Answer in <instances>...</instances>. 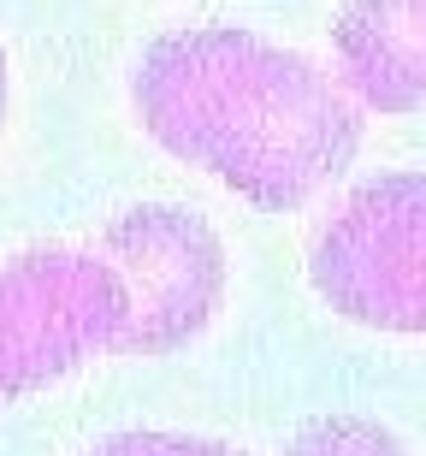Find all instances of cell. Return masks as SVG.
Returning <instances> with one entry per match:
<instances>
[{"label": "cell", "instance_id": "8", "mask_svg": "<svg viewBox=\"0 0 426 456\" xmlns=\"http://www.w3.org/2000/svg\"><path fill=\"white\" fill-rule=\"evenodd\" d=\"M0 113H6V53H0Z\"/></svg>", "mask_w": 426, "mask_h": 456}, {"label": "cell", "instance_id": "6", "mask_svg": "<svg viewBox=\"0 0 426 456\" xmlns=\"http://www.w3.org/2000/svg\"><path fill=\"white\" fill-rule=\"evenodd\" d=\"M278 456H409V451H403L379 421H361V415H326V421H308Z\"/></svg>", "mask_w": 426, "mask_h": 456}, {"label": "cell", "instance_id": "3", "mask_svg": "<svg viewBox=\"0 0 426 456\" xmlns=\"http://www.w3.org/2000/svg\"><path fill=\"white\" fill-rule=\"evenodd\" d=\"M119 326L125 290L101 255L48 249L0 267V403L113 350Z\"/></svg>", "mask_w": 426, "mask_h": 456}, {"label": "cell", "instance_id": "5", "mask_svg": "<svg viewBox=\"0 0 426 456\" xmlns=\"http://www.w3.org/2000/svg\"><path fill=\"white\" fill-rule=\"evenodd\" d=\"M338 84L367 113L426 107V0H350L332 24Z\"/></svg>", "mask_w": 426, "mask_h": 456}, {"label": "cell", "instance_id": "4", "mask_svg": "<svg viewBox=\"0 0 426 456\" xmlns=\"http://www.w3.org/2000/svg\"><path fill=\"white\" fill-rule=\"evenodd\" d=\"M101 261L119 273V355H166L213 321L225 297V249L184 208H131L107 225Z\"/></svg>", "mask_w": 426, "mask_h": 456}, {"label": "cell", "instance_id": "1", "mask_svg": "<svg viewBox=\"0 0 426 456\" xmlns=\"http://www.w3.org/2000/svg\"><path fill=\"white\" fill-rule=\"evenodd\" d=\"M142 131L255 208L314 202L361 142L356 95L308 53L249 30H178L131 71Z\"/></svg>", "mask_w": 426, "mask_h": 456}, {"label": "cell", "instance_id": "2", "mask_svg": "<svg viewBox=\"0 0 426 456\" xmlns=\"http://www.w3.org/2000/svg\"><path fill=\"white\" fill-rule=\"evenodd\" d=\"M308 279L343 321L426 332V178L391 172L350 190L314 232Z\"/></svg>", "mask_w": 426, "mask_h": 456}, {"label": "cell", "instance_id": "7", "mask_svg": "<svg viewBox=\"0 0 426 456\" xmlns=\"http://www.w3.org/2000/svg\"><path fill=\"white\" fill-rule=\"evenodd\" d=\"M89 456H243V451L213 439H184V433H119Z\"/></svg>", "mask_w": 426, "mask_h": 456}]
</instances>
